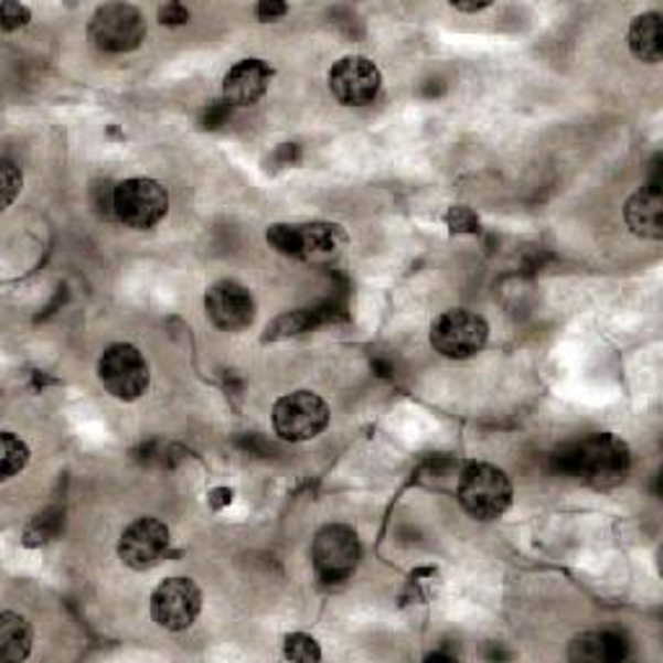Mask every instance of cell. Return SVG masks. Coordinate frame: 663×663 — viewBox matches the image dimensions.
Here are the masks:
<instances>
[{"instance_id":"1","label":"cell","mask_w":663,"mask_h":663,"mask_svg":"<svg viewBox=\"0 0 663 663\" xmlns=\"http://www.w3.org/2000/svg\"><path fill=\"white\" fill-rule=\"evenodd\" d=\"M555 469L584 485L607 490L620 485L630 472V446L614 434H591L557 449Z\"/></svg>"},{"instance_id":"2","label":"cell","mask_w":663,"mask_h":663,"mask_svg":"<svg viewBox=\"0 0 663 663\" xmlns=\"http://www.w3.org/2000/svg\"><path fill=\"white\" fill-rule=\"evenodd\" d=\"M459 503L477 521L501 518L513 503V485L501 467L488 461L467 464L459 474Z\"/></svg>"},{"instance_id":"3","label":"cell","mask_w":663,"mask_h":663,"mask_svg":"<svg viewBox=\"0 0 663 663\" xmlns=\"http://www.w3.org/2000/svg\"><path fill=\"white\" fill-rule=\"evenodd\" d=\"M111 211L128 228L148 231L167 218L169 192L161 182L148 177H132L119 182L111 192Z\"/></svg>"},{"instance_id":"4","label":"cell","mask_w":663,"mask_h":663,"mask_svg":"<svg viewBox=\"0 0 663 663\" xmlns=\"http://www.w3.org/2000/svg\"><path fill=\"white\" fill-rule=\"evenodd\" d=\"M99 382L119 402H136L151 386V368L146 355L130 342L109 345L99 357Z\"/></svg>"},{"instance_id":"5","label":"cell","mask_w":663,"mask_h":663,"mask_svg":"<svg viewBox=\"0 0 663 663\" xmlns=\"http://www.w3.org/2000/svg\"><path fill=\"white\" fill-rule=\"evenodd\" d=\"M330 407L314 392H290L272 407V428L282 441L301 443L324 434L330 426Z\"/></svg>"},{"instance_id":"6","label":"cell","mask_w":663,"mask_h":663,"mask_svg":"<svg viewBox=\"0 0 663 663\" xmlns=\"http://www.w3.org/2000/svg\"><path fill=\"white\" fill-rule=\"evenodd\" d=\"M490 327L485 317L469 309H449L430 324V345L451 361H464L488 345Z\"/></svg>"},{"instance_id":"7","label":"cell","mask_w":663,"mask_h":663,"mask_svg":"<svg viewBox=\"0 0 663 663\" xmlns=\"http://www.w3.org/2000/svg\"><path fill=\"white\" fill-rule=\"evenodd\" d=\"M311 560L319 580L324 584H342L353 576L357 563H361V539L355 528L345 524H327L319 528L311 547Z\"/></svg>"},{"instance_id":"8","label":"cell","mask_w":663,"mask_h":663,"mask_svg":"<svg viewBox=\"0 0 663 663\" xmlns=\"http://www.w3.org/2000/svg\"><path fill=\"white\" fill-rule=\"evenodd\" d=\"M146 19L130 3H107L94 11L88 36L101 52H132L146 40Z\"/></svg>"},{"instance_id":"9","label":"cell","mask_w":663,"mask_h":663,"mask_svg":"<svg viewBox=\"0 0 663 663\" xmlns=\"http://www.w3.org/2000/svg\"><path fill=\"white\" fill-rule=\"evenodd\" d=\"M200 609H203V591L192 578H167L151 594L153 622L169 632L192 628Z\"/></svg>"},{"instance_id":"10","label":"cell","mask_w":663,"mask_h":663,"mask_svg":"<svg viewBox=\"0 0 663 663\" xmlns=\"http://www.w3.org/2000/svg\"><path fill=\"white\" fill-rule=\"evenodd\" d=\"M327 84L342 107H366L382 92V71L366 55H347L332 65Z\"/></svg>"},{"instance_id":"11","label":"cell","mask_w":663,"mask_h":663,"mask_svg":"<svg viewBox=\"0 0 663 663\" xmlns=\"http://www.w3.org/2000/svg\"><path fill=\"white\" fill-rule=\"evenodd\" d=\"M169 526L161 518L143 516L125 528L117 542V555L132 570H151L169 553Z\"/></svg>"},{"instance_id":"12","label":"cell","mask_w":663,"mask_h":663,"mask_svg":"<svg viewBox=\"0 0 663 663\" xmlns=\"http://www.w3.org/2000/svg\"><path fill=\"white\" fill-rule=\"evenodd\" d=\"M255 298L236 280L215 282L205 293V311L218 330H247L255 322Z\"/></svg>"},{"instance_id":"13","label":"cell","mask_w":663,"mask_h":663,"mask_svg":"<svg viewBox=\"0 0 663 663\" xmlns=\"http://www.w3.org/2000/svg\"><path fill=\"white\" fill-rule=\"evenodd\" d=\"M270 81L272 68L265 60H242L223 78V101L228 107H252V104H257L267 94Z\"/></svg>"},{"instance_id":"14","label":"cell","mask_w":663,"mask_h":663,"mask_svg":"<svg viewBox=\"0 0 663 663\" xmlns=\"http://www.w3.org/2000/svg\"><path fill=\"white\" fill-rule=\"evenodd\" d=\"M624 223L632 234L648 242L663 238V195L659 184H645L624 203Z\"/></svg>"},{"instance_id":"15","label":"cell","mask_w":663,"mask_h":663,"mask_svg":"<svg viewBox=\"0 0 663 663\" xmlns=\"http://www.w3.org/2000/svg\"><path fill=\"white\" fill-rule=\"evenodd\" d=\"M347 236L338 223H303L298 226V259H307V263H332L334 257L345 249Z\"/></svg>"},{"instance_id":"16","label":"cell","mask_w":663,"mask_h":663,"mask_svg":"<svg viewBox=\"0 0 663 663\" xmlns=\"http://www.w3.org/2000/svg\"><path fill=\"white\" fill-rule=\"evenodd\" d=\"M628 44L632 55L643 63H661L663 57V29H661V13L648 11L632 19Z\"/></svg>"},{"instance_id":"17","label":"cell","mask_w":663,"mask_h":663,"mask_svg":"<svg viewBox=\"0 0 663 663\" xmlns=\"http://www.w3.org/2000/svg\"><path fill=\"white\" fill-rule=\"evenodd\" d=\"M34 632L26 617L17 612L0 614V661H26L32 653Z\"/></svg>"},{"instance_id":"18","label":"cell","mask_w":663,"mask_h":663,"mask_svg":"<svg viewBox=\"0 0 663 663\" xmlns=\"http://www.w3.org/2000/svg\"><path fill=\"white\" fill-rule=\"evenodd\" d=\"M573 661H620L628 655V643L612 632H586L570 643Z\"/></svg>"},{"instance_id":"19","label":"cell","mask_w":663,"mask_h":663,"mask_svg":"<svg viewBox=\"0 0 663 663\" xmlns=\"http://www.w3.org/2000/svg\"><path fill=\"white\" fill-rule=\"evenodd\" d=\"M324 322V311L319 309H298V311H288L275 319V322L267 327L265 340H288V338H298V334L314 330L317 324Z\"/></svg>"},{"instance_id":"20","label":"cell","mask_w":663,"mask_h":663,"mask_svg":"<svg viewBox=\"0 0 663 663\" xmlns=\"http://www.w3.org/2000/svg\"><path fill=\"white\" fill-rule=\"evenodd\" d=\"M60 528H63V513L57 509L42 511L40 516H34L24 528V545L26 547L47 545V542H52L60 534Z\"/></svg>"},{"instance_id":"21","label":"cell","mask_w":663,"mask_h":663,"mask_svg":"<svg viewBox=\"0 0 663 663\" xmlns=\"http://www.w3.org/2000/svg\"><path fill=\"white\" fill-rule=\"evenodd\" d=\"M282 655L296 663H317L322 661V648L307 632H290L286 645H282Z\"/></svg>"},{"instance_id":"22","label":"cell","mask_w":663,"mask_h":663,"mask_svg":"<svg viewBox=\"0 0 663 663\" xmlns=\"http://www.w3.org/2000/svg\"><path fill=\"white\" fill-rule=\"evenodd\" d=\"M0 443H3V480H11L29 464L32 453H29V446L13 434L0 436Z\"/></svg>"},{"instance_id":"23","label":"cell","mask_w":663,"mask_h":663,"mask_svg":"<svg viewBox=\"0 0 663 663\" xmlns=\"http://www.w3.org/2000/svg\"><path fill=\"white\" fill-rule=\"evenodd\" d=\"M267 244L280 255L298 259V226H293V223H275V226L267 228Z\"/></svg>"},{"instance_id":"24","label":"cell","mask_w":663,"mask_h":663,"mask_svg":"<svg viewBox=\"0 0 663 663\" xmlns=\"http://www.w3.org/2000/svg\"><path fill=\"white\" fill-rule=\"evenodd\" d=\"M29 19H32V11L26 6L13 3V0H6L0 6V21H3V32H17V29L26 26Z\"/></svg>"},{"instance_id":"25","label":"cell","mask_w":663,"mask_h":663,"mask_svg":"<svg viewBox=\"0 0 663 663\" xmlns=\"http://www.w3.org/2000/svg\"><path fill=\"white\" fill-rule=\"evenodd\" d=\"M446 223H449L453 234H477L480 231V218L469 207H451L446 213Z\"/></svg>"},{"instance_id":"26","label":"cell","mask_w":663,"mask_h":663,"mask_svg":"<svg viewBox=\"0 0 663 663\" xmlns=\"http://www.w3.org/2000/svg\"><path fill=\"white\" fill-rule=\"evenodd\" d=\"M0 177H3V205L9 207L21 192V182H24V179H21V171L13 167L11 161H3V167H0Z\"/></svg>"},{"instance_id":"27","label":"cell","mask_w":663,"mask_h":663,"mask_svg":"<svg viewBox=\"0 0 663 663\" xmlns=\"http://www.w3.org/2000/svg\"><path fill=\"white\" fill-rule=\"evenodd\" d=\"M159 19L163 26H182L190 21V11L182 3H167L159 9Z\"/></svg>"},{"instance_id":"28","label":"cell","mask_w":663,"mask_h":663,"mask_svg":"<svg viewBox=\"0 0 663 663\" xmlns=\"http://www.w3.org/2000/svg\"><path fill=\"white\" fill-rule=\"evenodd\" d=\"M288 6L278 3V0H265V3L257 6V17L259 21H278L280 17H286Z\"/></svg>"},{"instance_id":"29","label":"cell","mask_w":663,"mask_h":663,"mask_svg":"<svg viewBox=\"0 0 663 663\" xmlns=\"http://www.w3.org/2000/svg\"><path fill=\"white\" fill-rule=\"evenodd\" d=\"M226 117H228V104L226 101L211 104V107H207V111H205V128H215V125H221Z\"/></svg>"},{"instance_id":"30","label":"cell","mask_w":663,"mask_h":663,"mask_svg":"<svg viewBox=\"0 0 663 663\" xmlns=\"http://www.w3.org/2000/svg\"><path fill=\"white\" fill-rule=\"evenodd\" d=\"M231 490H226V488H221V490H213L211 493V505L213 509H221V505H228L231 503Z\"/></svg>"},{"instance_id":"31","label":"cell","mask_w":663,"mask_h":663,"mask_svg":"<svg viewBox=\"0 0 663 663\" xmlns=\"http://www.w3.org/2000/svg\"><path fill=\"white\" fill-rule=\"evenodd\" d=\"M453 9L457 11H467V13H477V11H482V9H488V0H482V3H457V0H453Z\"/></svg>"}]
</instances>
